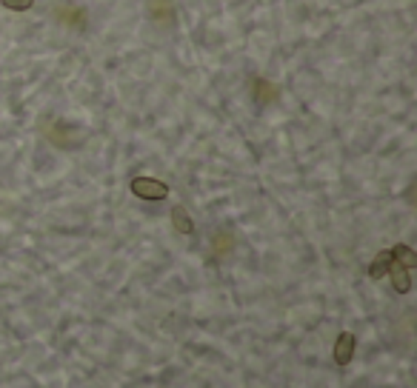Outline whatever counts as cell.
Wrapping results in <instances>:
<instances>
[{"label": "cell", "instance_id": "cell-1", "mask_svg": "<svg viewBox=\"0 0 417 388\" xmlns=\"http://www.w3.org/2000/svg\"><path fill=\"white\" fill-rule=\"evenodd\" d=\"M132 194L141 197V200H166L169 186L163 180H154V177H134L132 180Z\"/></svg>", "mask_w": 417, "mask_h": 388}, {"label": "cell", "instance_id": "cell-2", "mask_svg": "<svg viewBox=\"0 0 417 388\" xmlns=\"http://www.w3.org/2000/svg\"><path fill=\"white\" fill-rule=\"evenodd\" d=\"M355 343H357V337L352 331H343L337 337V343H335V362L337 366H349L352 357H355Z\"/></svg>", "mask_w": 417, "mask_h": 388}, {"label": "cell", "instance_id": "cell-3", "mask_svg": "<svg viewBox=\"0 0 417 388\" xmlns=\"http://www.w3.org/2000/svg\"><path fill=\"white\" fill-rule=\"evenodd\" d=\"M149 17L160 26H172L175 23V3L172 0H149Z\"/></svg>", "mask_w": 417, "mask_h": 388}, {"label": "cell", "instance_id": "cell-4", "mask_svg": "<svg viewBox=\"0 0 417 388\" xmlns=\"http://www.w3.org/2000/svg\"><path fill=\"white\" fill-rule=\"evenodd\" d=\"M389 277H391V285H395V291H398V294H409V291H411V277H409V269H403L400 263H395V260H391V265H389Z\"/></svg>", "mask_w": 417, "mask_h": 388}, {"label": "cell", "instance_id": "cell-5", "mask_svg": "<svg viewBox=\"0 0 417 388\" xmlns=\"http://www.w3.org/2000/svg\"><path fill=\"white\" fill-rule=\"evenodd\" d=\"M251 91H254V100L258 103H274L277 97H281V89H277L274 83H269V80H263V78H258L251 83Z\"/></svg>", "mask_w": 417, "mask_h": 388}, {"label": "cell", "instance_id": "cell-6", "mask_svg": "<svg viewBox=\"0 0 417 388\" xmlns=\"http://www.w3.org/2000/svg\"><path fill=\"white\" fill-rule=\"evenodd\" d=\"M389 252H391V260L400 263L403 269H414V265H417V254H414L411 246H406V242H398V246L389 249Z\"/></svg>", "mask_w": 417, "mask_h": 388}, {"label": "cell", "instance_id": "cell-7", "mask_svg": "<svg viewBox=\"0 0 417 388\" xmlns=\"http://www.w3.org/2000/svg\"><path fill=\"white\" fill-rule=\"evenodd\" d=\"M172 223H175V229H177L180 234H192V231H195V220H192L189 211L183 209V206H175V209H172Z\"/></svg>", "mask_w": 417, "mask_h": 388}, {"label": "cell", "instance_id": "cell-8", "mask_svg": "<svg viewBox=\"0 0 417 388\" xmlns=\"http://www.w3.org/2000/svg\"><path fill=\"white\" fill-rule=\"evenodd\" d=\"M389 265H391V252H380L378 260L369 265V277H372V280L386 277V274H389Z\"/></svg>", "mask_w": 417, "mask_h": 388}, {"label": "cell", "instance_id": "cell-9", "mask_svg": "<svg viewBox=\"0 0 417 388\" xmlns=\"http://www.w3.org/2000/svg\"><path fill=\"white\" fill-rule=\"evenodd\" d=\"M6 9H12V12H26V9H32V3L35 0H0Z\"/></svg>", "mask_w": 417, "mask_h": 388}]
</instances>
